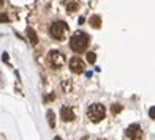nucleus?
Returning <instances> with one entry per match:
<instances>
[{"label": "nucleus", "mask_w": 155, "mask_h": 140, "mask_svg": "<svg viewBox=\"0 0 155 140\" xmlns=\"http://www.w3.org/2000/svg\"><path fill=\"white\" fill-rule=\"evenodd\" d=\"M89 35L84 33V32H76L71 38H70V47H71L73 52H84L89 46Z\"/></svg>", "instance_id": "1"}, {"label": "nucleus", "mask_w": 155, "mask_h": 140, "mask_svg": "<svg viewBox=\"0 0 155 140\" xmlns=\"http://www.w3.org/2000/svg\"><path fill=\"white\" fill-rule=\"evenodd\" d=\"M104 115H106V109H104L103 104H90V106L87 107V118L90 121H94V123H98V121H101Z\"/></svg>", "instance_id": "2"}, {"label": "nucleus", "mask_w": 155, "mask_h": 140, "mask_svg": "<svg viewBox=\"0 0 155 140\" xmlns=\"http://www.w3.org/2000/svg\"><path fill=\"white\" fill-rule=\"evenodd\" d=\"M67 33H68V25L63 22V20L54 22L51 25V29H49V35H51L52 38H55V39H63Z\"/></svg>", "instance_id": "3"}, {"label": "nucleus", "mask_w": 155, "mask_h": 140, "mask_svg": "<svg viewBox=\"0 0 155 140\" xmlns=\"http://www.w3.org/2000/svg\"><path fill=\"white\" fill-rule=\"evenodd\" d=\"M46 61L51 68L59 69V68H62L63 65H65V57H63L62 52H59V51H49L48 57H46Z\"/></svg>", "instance_id": "4"}, {"label": "nucleus", "mask_w": 155, "mask_h": 140, "mask_svg": "<svg viewBox=\"0 0 155 140\" xmlns=\"http://www.w3.org/2000/svg\"><path fill=\"white\" fill-rule=\"evenodd\" d=\"M125 134H127V137L131 138V140H138V138L143 137V129H141L139 124L135 123V124H130L128 128H127Z\"/></svg>", "instance_id": "5"}, {"label": "nucleus", "mask_w": 155, "mask_h": 140, "mask_svg": "<svg viewBox=\"0 0 155 140\" xmlns=\"http://www.w3.org/2000/svg\"><path fill=\"white\" fill-rule=\"evenodd\" d=\"M68 66L71 69V73H74V74H82L84 73V61L79 57H73L70 60Z\"/></svg>", "instance_id": "6"}, {"label": "nucleus", "mask_w": 155, "mask_h": 140, "mask_svg": "<svg viewBox=\"0 0 155 140\" xmlns=\"http://www.w3.org/2000/svg\"><path fill=\"white\" fill-rule=\"evenodd\" d=\"M60 118L63 121H73L74 120V112L70 106H63L60 109Z\"/></svg>", "instance_id": "7"}, {"label": "nucleus", "mask_w": 155, "mask_h": 140, "mask_svg": "<svg viewBox=\"0 0 155 140\" xmlns=\"http://www.w3.org/2000/svg\"><path fill=\"white\" fill-rule=\"evenodd\" d=\"M27 36H29V39H30L32 44H37V43H38L37 33H35V30L32 29V27H27Z\"/></svg>", "instance_id": "8"}, {"label": "nucleus", "mask_w": 155, "mask_h": 140, "mask_svg": "<svg viewBox=\"0 0 155 140\" xmlns=\"http://www.w3.org/2000/svg\"><path fill=\"white\" fill-rule=\"evenodd\" d=\"M90 25L95 27V29H100V25H101V17H100V16H92V17H90Z\"/></svg>", "instance_id": "9"}, {"label": "nucleus", "mask_w": 155, "mask_h": 140, "mask_svg": "<svg viewBox=\"0 0 155 140\" xmlns=\"http://www.w3.org/2000/svg\"><path fill=\"white\" fill-rule=\"evenodd\" d=\"M48 123H49V126H51V128H54L55 126V115H54V112L52 110H48Z\"/></svg>", "instance_id": "10"}, {"label": "nucleus", "mask_w": 155, "mask_h": 140, "mask_svg": "<svg viewBox=\"0 0 155 140\" xmlns=\"http://www.w3.org/2000/svg\"><path fill=\"white\" fill-rule=\"evenodd\" d=\"M78 8H79V3H78V2H70V3H67V10H68L70 13L76 11Z\"/></svg>", "instance_id": "11"}, {"label": "nucleus", "mask_w": 155, "mask_h": 140, "mask_svg": "<svg viewBox=\"0 0 155 140\" xmlns=\"http://www.w3.org/2000/svg\"><path fill=\"white\" fill-rule=\"evenodd\" d=\"M120 110H122V106H120V104H114V106L111 107V112H112L114 115H116V114H119Z\"/></svg>", "instance_id": "12"}, {"label": "nucleus", "mask_w": 155, "mask_h": 140, "mask_svg": "<svg viewBox=\"0 0 155 140\" xmlns=\"http://www.w3.org/2000/svg\"><path fill=\"white\" fill-rule=\"evenodd\" d=\"M95 60H97V55L94 52H87V61L89 63H95Z\"/></svg>", "instance_id": "13"}, {"label": "nucleus", "mask_w": 155, "mask_h": 140, "mask_svg": "<svg viewBox=\"0 0 155 140\" xmlns=\"http://www.w3.org/2000/svg\"><path fill=\"white\" fill-rule=\"evenodd\" d=\"M149 117L152 118V120H155V107H150L149 109Z\"/></svg>", "instance_id": "14"}, {"label": "nucleus", "mask_w": 155, "mask_h": 140, "mask_svg": "<svg viewBox=\"0 0 155 140\" xmlns=\"http://www.w3.org/2000/svg\"><path fill=\"white\" fill-rule=\"evenodd\" d=\"M10 17L6 16V14H0V22H8Z\"/></svg>", "instance_id": "15"}, {"label": "nucleus", "mask_w": 155, "mask_h": 140, "mask_svg": "<svg viewBox=\"0 0 155 140\" xmlns=\"http://www.w3.org/2000/svg\"><path fill=\"white\" fill-rule=\"evenodd\" d=\"M54 140H63V138H62V137H59V135H57V137H55V138H54Z\"/></svg>", "instance_id": "16"}]
</instances>
